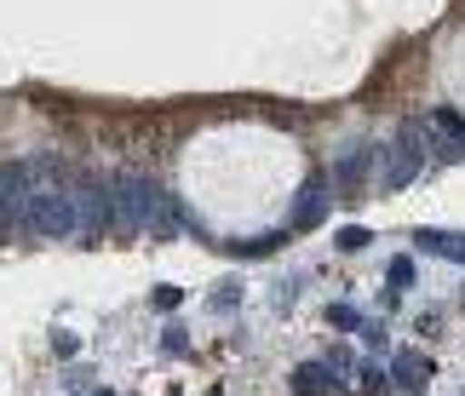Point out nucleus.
Returning a JSON list of instances; mask_svg holds the SVG:
<instances>
[{
  "instance_id": "1",
  "label": "nucleus",
  "mask_w": 465,
  "mask_h": 396,
  "mask_svg": "<svg viewBox=\"0 0 465 396\" xmlns=\"http://www.w3.org/2000/svg\"><path fill=\"white\" fill-rule=\"evenodd\" d=\"M397 385L425 391V385H431V362H425V356H414V351H402V356H397Z\"/></svg>"
},
{
  "instance_id": "2",
  "label": "nucleus",
  "mask_w": 465,
  "mask_h": 396,
  "mask_svg": "<svg viewBox=\"0 0 465 396\" xmlns=\"http://www.w3.org/2000/svg\"><path fill=\"white\" fill-rule=\"evenodd\" d=\"M414 242L425 247V253H442V259H465V242H460V236H442V230H420Z\"/></svg>"
},
{
  "instance_id": "3",
  "label": "nucleus",
  "mask_w": 465,
  "mask_h": 396,
  "mask_svg": "<svg viewBox=\"0 0 465 396\" xmlns=\"http://www.w3.org/2000/svg\"><path fill=\"white\" fill-rule=\"evenodd\" d=\"M408 282H414V264L397 259V264H391V287H408Z\"/></svg>"
},
{
  "instance_id": "4",
  "label": "nucleus",
  "mask_w": 465,
  "mask_h": 396,
  "mask_svg": "<svg viewBox=\"0 0 465 396\" xmlns=\"http://www.w3.org/2000/svg\"><path fill=\"white\" fill-rule=\"evenodd\" d=\"M362 242H368V230H362V224H351L345 236H339V247H362Z\"/></svg>"
}]
</instances>
